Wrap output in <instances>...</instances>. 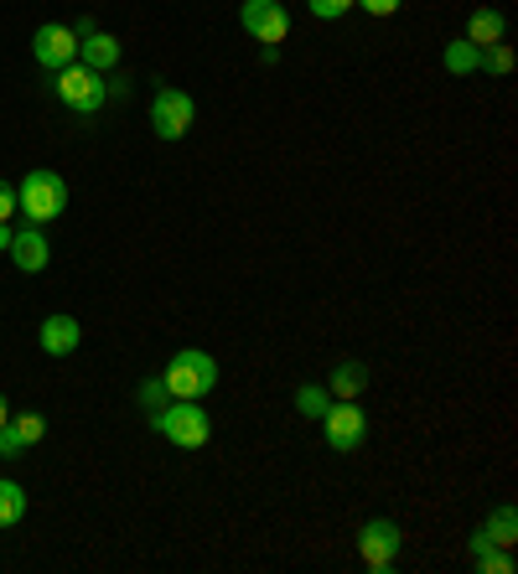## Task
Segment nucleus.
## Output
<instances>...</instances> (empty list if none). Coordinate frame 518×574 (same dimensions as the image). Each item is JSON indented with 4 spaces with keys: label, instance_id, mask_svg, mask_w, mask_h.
Masks as SVG:
<instances>
[{
    "label": "nucleus",
    "instance_id": "6ab92c4d",
    "mask_svg": "<svg viewBox=\"0 0 518 574\" xmlns=\"http://www.w3.org/2000/svg\"><path fill=\"white\" fill-rule=\"evenodd\" d=\"M327 404H332V393L322 389V383H301V389H295V409H301V420H322Z\"/></svg>",
    "mask_w": 518,
    "mask_h": 574
},
{
    "label": "nucleus",
    "instance_id": "a211bd4d",
    "mask_svg": "<svg viewBox=\"0 0 518 574\" xmlns=\"http://www.w3.org/2000/svg\"><path fill=\"white\" fill-rule=\"evenodd\" d=\"M483 68V47H472V42H446V73H456V78H466V73Z\"/></svg>",
    "mask_w": 518,
    "mask_h": 574
},
{
    "label": "nucleus",
    "instance_id": "9b49d317",
    "mask_svg": "<svg viewBox=\"0 0 518 574\" xmlns=\"http://www.w3.org/2000/svg\"><path fill=\"white\" fill-rule=\"evenodd\" d=\"M36 342H42V353H47V357H68V353H78L84 326L73 322V316H47L42 332H36Z\"/></svg>",
    "mask_w": 518,
    "mask_h": 574
},
{
    "label": "nucleus",
    "instance_id": "bb28decb",
    "mask_svg": "<svg viewBox=\"0 0 518 574\" xmlns=\"http://www.w3.org/2000/svg\"><path fill=\"white\" fill-rule=\"evenodd\" d=\"M94 32H99V26H94V17H78V21H73V36H78V42H84V36H94Z\"/></svg>",
    "mask_w": 518,
    "mask_h": 574
},
{
    "label": "nucleus",
    "instance_id": "a878e982",
    "mask_svg": "<svg viewBox=\"0 0 518 574\" xmlns=\"http://www.w3.org/2000/svg\"><path fill=\"white\" fill-rule=\"evenodd\" d=\"M353 6H363L368 17H395L399 11V0H353Z\"/></svg>",
    "mask_w": 518,
    "mask_h": 574
},
{
    "label": "nucleus",
    "instance_id": "b1692460",
    "mask_svg": "<svg viewBox=\"0 0 518 574\" xmlns=\"http://www.w3.org/2000/svg\"><path fill=\"white\" fill-rule=\"evenodd\" d=\"M166 399H172V393H166V383H161V378H151V383H140V404L151 409V414H155L161 404H166Z\"/></svg>",
    "mask_w": 518,
    "mask_h": 574
},
{
    "label": "nucleus",
    "instance_id": "f03ea898",
    "mask_svg": "<svg viewBox=\"0 0 518 574\" xmlns=\"http://www.w3.org/2000/svg\"><path fill=\"white\" fill-rule=\"evenodd\" d=\"M63 207H68V182L57 176V171H26V182L17 186V213L26 223H52L63 218Z\"/></svg>",
    "mask_w": 518,
    "mask_h": 574
},
{
    "label": "nucleus",
    "instance_id": "aec40b11",
    "mask_svg": "<svg viewBox=\"0 0 518 574\" xmlns=\"http://www.w3.org/2000/svg\"><path fill=\"white\" fill-rule=\"evenodd\" d=\"M11 430H17V435H21V445H26V451H32L36 440L47 435V420H42V414H36V409H26V414H11Z\"/></svg>",
    "mask_w": 518,
    "mask_h": 574
},
{
    "label": "nucleus",
    "instance_id": "4468645a",
    "mask_svg": "<svg viewBox=\"0 0 518 574\" xmlns=\"http://www.w3.org/2000/svg\"><path fill=\"white\" fill-rule=\"evenodd\" d=\"M472 564H477V574H514V549L487 543V533L477 528V539H472Z\"/></svg>",
    "mask_w": 518,
    "mask_h": 574
},
{
    "label": "nucleus",
    "instance_id": "7ed1b4c3",
    "mask_svg": "<svg viewBox=\"0 0 518 574\" xmlns=\"http://www.w3.org/2000/svg\"><path fill=\"white\" fill-rule=\"evenodd\" d=\"M161 383H166V393H172V399H203V393L218 389V362H213V353L182 347V353L166 362Z\"/></svg>",
    "mask_w": 518,
    "mask_h": 574
},
{
    "label": "nucleus",
    "instance_id": "39448f33",
    "mask_svg": "<svg viewBox=\"0 0 518 574\" xmlns=\"http://www.w3.org/2000/svg\"><path fill=\"white\" fill-rule=\"evenodd\" d=\"M399 549H404V528L395 523V518H368L358 533V554H363V570L374 574H389L395 570Z\"/></svg>",
    "mask_w": 518,
    "mask_h": 574
},
{
    "label": "nucleus",
    "instance_id": "20e7f679",
    "mask_svg": "<svg viewBox=\"0 0 518 574\" xmlns=\"http://www.w3.org/2000/svg\"><path fill=\"white\" fill-rule=\"evenodd\" d=\"M57 99L68 104L73 115H99L104 99H109V84H104V73L68 63V68H57Z\"/></svg>",
    "mask_w": 518,
    "mask_h": 574
},
{
    "label": "nucleus",
    "instance_id": "9d476101",
    "mask_svg": "<svg viewBox=\"0 0 518 574\" xmlns=\"http://www.w3.org/2000/svg\"><path fill=\"white\" fill-rule=\"evenodd\" d=\"M11 259H17V270L21 274H42L47 270V259H52V243L42 238V228L36 223H26V228H17V238H11Z\"/></svg>",
    "mask_w": 518,
    "mask_h": 574
},
{
    "label": "nucleus",
    "instance_id": "393cba45",
    "mask_svg": "<svg viewBox=\"0 0 518 574\" xmlns=\"http://www.w3.org/2000/svg\"><path fill=\"white\" fill-rule=\"evenodd\" d=\"M11 218H17V186L0 176V223H11Z\"/></svg>",
    "mask_w": 518,
    "mask_h": 574
},
{
    "label": "nucleus",
    "instance_id": "1a4fd4ad",
    "mask_svg": "<svg viewBox=\"0 0 518 574\" xmlns=\"http://www.w3.org/2000/svg\"><path fill=\"white\" fill-rule=\"evenodd\" d=\"M32 57L42 63V68H68V63H78V36H73V26H63V21H47V26H36L32 32Z\"/></svg>",
    "mask_w": 518,
    "mask_h": 574
},
{
    "label": "nucleus",
    "instance_id": "f3484780",
    "mask_svg": "<svg viewBox=\"0 0 518 574\" xmlns=\"http://www.w3.org/2000/svg\"><path fill=\"white\" fill-rule=\"evenodd\" d=\"M26 518V487L11 481V476H0V528H11Z\"/></svg>",
    "mask_w": 518,
    "mask_h": 574
},
{
    "label": "nucleus",
    "instance_id": "f257e3e1",
    "mask_svg": "<svg viewBox=\"0 0 518 574\" xmlns=\"http://www.w3.org/2000/svg\"><path fill=\"white\" fill-rule=\"evenodd\" d=\"M151 430L182 445V451H203L207 440H213V420H207L203 399H176V404H161L151 414Z\"/></svg>",
    "mask_w": 518,
    "mask_h": 574
},
{
    "label": "nucleus",
    "instance_id": "dca6fc26",
    "mask_svg": "<svg viewBox=\"0 0 518 574\" xmlns=\"http://www.w3.org/2000/svg\"><path fill=\"white\" fill-rule=\"evenodd\" d=\"M487 543H498V549H514L518 543V512L514 507H493V518L483 523Z\"/></svg>",
    "mask_w": 518,
    "mask_h": 574
},
{
    "label": "nucleus",
    "instance_id": "5701e85b",
    "mask_svg": "<svg viewBox=\"0 0 518 574\" xmlns=\"http://www.w3.org/2000/svg\"><path fill=\"white\" fill-rule=\"evenodd\" d=\"M21 456H26V445H21V435L6 420V430H0V461H21Z\"/></svg>",
    "mask_w": 518,
    "mask_h": 574
},
{
    "label": "nucleus",
    "instance_id": "c85d7f7f",
    "mask_svg": "<svg viewBox=\"0 0 518 574\" xmlns=\"http://www.w3.org/2000/svg\"><path fill=\"white\" fill-rule=\"evenodd\" d=\"M6 420H11V404H6V393H0V430H6Z\"/></svg>",
    "mask_w": 518,
    "mask_h": 574
},
{
    "label": "nucleus",
    "instance_id": "cd10ccee",
    "mask_svg": "<svg viewBox=\"0 0 518 574\" xmlns=\"http://www.w3.org/2000/svg\"><path fill=\"white\" fill-rule=\"evenodd\" d=\"M11 238H17V228H11V223H0V253L11 249Z\"/></svg>",
    "mask_w": 518,
    "mask_h": 574
},
{
    "label": "nucleus",
    "instance_id": "4be33fe9",
    "mask_svg": "<svg viewBox=\"0 0 518 574\" xmlns=\"http://www.w3.org/2000/svg\"><path fill=\"white\" fill-rule=\"evenodd\" d=\"M306 6H311V17L316 21H337V17L353 11V0H306Z\"/></svg>",
    "mask_w": 518,
    "mask_h": 574
},
{
    "label": "nucleus",
    "instance_id": "412c9836",
    "mask_svg": "<svg viewBox=\"0 0 518 574\" xmlns=\"http://www.w3.org/2000/svg\"><path fill=\"white\" fill-rule=\"evenodd\" d=\"M483 68L503 78V73L514 68V47H508V42H493V47H483Z\"/></svg>",
    "mask_w": 518,
    "mask_h": 574
},
{
    "label": "nucleus",
    "instance_id": "2eb2a0df",
    "mask_svg": "<svg viewBox=\"0 0 518 574\" xmlns=\"http://www.w3.org/2000/svg\"><path fill=\"white\" fill-rule=\"evenodd\" d=\"M368 389V368L363 362H337L327 378V393L332 399H358V393Z\"/></svg>",
    "mask_w": 518,
    "mask_h": 574
},
{
    "label": "nucleus",
    "instance_id": "f8f14e48",
    "mask_svg": "<svg viewBox=\"0 0 518 574\" xmlns=\"http://www.w3.org/2000/svg\"><path fill=\"white\" fill-rule=\"evenodd\" d=\"M78 63L94 68V73H115V68H120V42H115L109 32L84 36V42H78Z\"/></svg>",
    "mask_w": 518,
    "mask_h": 574
},
{
    "label": "nucleus",
    "instance_id": "ddd939ff",
    "mask_svg": "<svg viewBox=\"0 0 518 574\" xmlns=\"http://www.w3.org/2000/svg\"><path fill=\"white\" fill-rule=\"evenodd\" d=\"M503 32H508V21H503V11H493V6H483V11L466 17V42H472V47H493V42H503Z\"/></svg>",
    "mask_w": 518,
    "mask_h": 574
},
{
    "label": "nucleus",
    "instance_id": "0eeeda50",
    "mask_svg": "<svg viewBox=\"0 0 518 574\" xmlns=\"http://www.w3.org/2000/svg\"><path fill=\"white\" fill-rule=\"evenodd\" d=\"M322 430H327V445L337 451V456L358 451L363 435H368V420H363L358 399H337V404H327V414H322Z\"/></svg>",
    "mask_w": 518,
    "mask_h": 574
},
{
    "label": "nucleus",
    "instance_id": "6e6552de",
    "mask_svg": "<svg viewBox=\"0 0 518 574\" xmlns=\"http://www.w3.org/2000/svg\"><path fill=\"white\" fill-rule=\"evenodd\" d=\"M239 26L255 36V42L276 47V42H285V32H291V17H285V6H280V0H244Z\"/></svg>",
    "mask_w": 518,
    "mask_h": 574
},
{
    "label": "nucleus",
    "instance_id": "423d86ee",
    "mask_svg": "<svg viewBox=\"0 0 518 574\" xmlns=\"http://www.w3.org/2000/svg\"><path fill=\"white\" fill-rule=\"evenodd\" d=\"M197 119V104H192L187 88H155L151 99V130L155 140H182Z\"/></svg>",
    "mask_w": 518,
    "mask_h": 574
}]
</instances>
